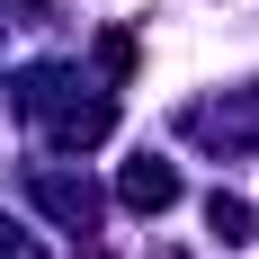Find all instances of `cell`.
Wrapping results in <instances>:
<instances>
[{
  "label": "cell",
  "instance_id": "1",
  "mask_svg": "<svg viewBox=\"0 0 259 259\" xmlns=\"http://www.w3.org/2000/svg\"><path fill=\"white\" fill-rule=\"evenodd\" d=\"M125 206H134V214L179 206V170H170V161H134V170H125Z\"/></svg>",
  "mask_w": 259,
  "mask_h": 259
},
{
  "label": "cell",
  "instance_id": "2",
  "mask_svg": "<svg viewBox=\"0 0 259 259\" xmlns=\"http://www.w3.org/2000/svg\"><path fill=\"white\" fill-rule=\"evenodd\" d=\"M45 206L63 214V224H90V214H99V197H90L80 179H45Z\"/></svg>",
  "mask_w": 259,
  "mask_h": 259
},
{
  "label": "cell",
  "instance_id": "3",
  "mask_svg": "<svg viewBox=\"0 0 259 259\" xmlns=\"http://www.w3.org/2000/svg\"><path fill=\"white\" fill-rule=\"evenodd\" d=\"M206 214H214V233H224V241H241V233H250V206H241V197H214Z\"/></svg>",
  "mask_w": 259,
  "mask_h": 259
},
{
  "label": "cell",
  "instance_id": "4",
  "mask_svg": "<svg viewBox=\"0 0 259 259\" xmlns=\"http://www.w3.org/2000/svg\"><path fill=\"white\" fill-rule=\"evenodd\" d=\"M0 259H45V250H36L27 233H9V224H0Z\"/></svg>",
  "mask_w": 259,
  "mask_h": 259
}]
</instances>
